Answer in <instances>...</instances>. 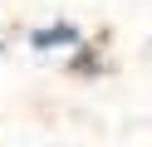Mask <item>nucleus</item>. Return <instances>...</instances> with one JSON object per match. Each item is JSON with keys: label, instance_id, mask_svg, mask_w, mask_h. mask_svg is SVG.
<instances>
[{"label": "nucleus", "instance_id": "1", "mask_svg": "<svg viewBox=\"0 0 152 147\" xmlns=\"http://www.w3.org/2000/svg\"><path fill=\"white\" fill-rule=\"evenodd\" d=\"M30 44H34V49H49V44H79V29H74L69 20H59V25H49V29H34Z\"/></svg>", "mask_w": 152, "mask_h": 147}]
</instances>
